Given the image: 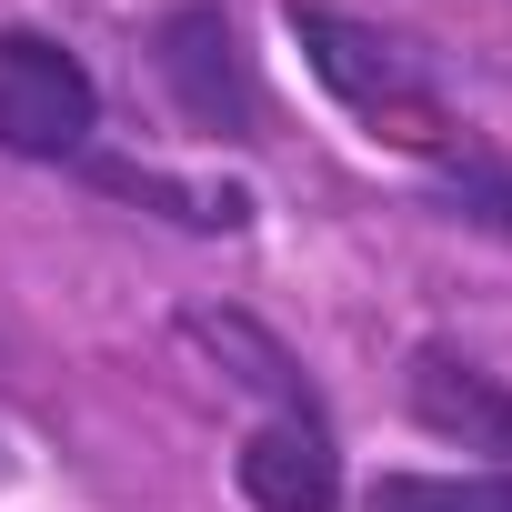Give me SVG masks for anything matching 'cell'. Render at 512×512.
I'll use <instances>...</instances> for the list:
<instances>
[{
  "label": "cell",
  "instance_id": "6da1fadb",
  "mask_svg": "<svg viewBox=\"0 0 512 512\" xmlns=\"http://www.w3.org/2000/svg\"><path fill=\"white\" fill-rule=\"evenodd\" d=\"M282 31L302 41V71H312V81L372 131V141H402V151H422V161H442V151L472 141V121L432 91L422 51L392 41L382 21L342 11V0H282Z\"/></svg>",
  "mask_w": 512,
  "mask_h": 512
},
{
  "label": "cell",
  "instance_id": "7a4b0ae2",
  "mask_svg": "<svg viewBox=\"0 0 512 512\" xmlns=\"http://www.w3.org/2000/svg\"><path fill=\"white\" fill-rule=\"evenodd\" d=\"M101 151V81L61 31H0V161L81 171Z\"/></svg>",
  "mask_w": 512,
  "mask_h": 512
},
{
  "label": "cell",
  "instance_id": "3957f363",
  "mask_svg": "<svg viewBox=\"0 0 512 512\" xmlns=\"http://www.w3.org/2000/svg\"><path fill=\"white\" fill-rule=\"evenodd\" d=\"M151 81L161 101L201 131V141H262V81H251V51H241V21L221 0H171L151 21Z\"/></svg>",
  "mask_w": 512,
  "mask_h": 512
},
{
  "label": "cell",
  "instance_id": "277c9868",
  "mask_svg": "<svg viewBox=\"0 0 512 512\" xmlns=\"http://www.w3.org/2000/svg\"><path fill=\"white\" fill-rule=\"evenodd\" d=\"M402 402H412V422H422L432 442L482 452L492 472H512V382L482 372L462 342H412V362H402Z\"/></svg>",
  "mask_w": 512,
  "mask_h": 512
},
{
  "label": "cell",
  "instance_id": "5b68a950",
  "mask_svg": "<svg viewBox=\"0 0 512 512\" xmlns=\"http://www.w3.org/2000/svg\"><path fill=\"white\" fill-rule=\"evenodd\" d=\"M181 342H191V352H211V372H221V382L262 392V402H272V422H332V402H322L312 362H302L262 312H241V302H181Z\"/></svg>",
  "mask_w": 512,
  "mask_h": 512
},
{
  "label": "cell",
  "instance_id": "8992f818",
  "mask_svg": "<svg viewBox=\"0 0 512 512\" xmlns=\"http://www.w3.org/2000/svg\"><path fill=\"white\" fill-rule=\"evenodd\" d=\"M231 482L251 512H342V442L332 422H262L241 432Z\"/></svg>",
  "mask_w": 512,
  "mask_h": 512
},
{
  "label": "cell",
  "instance_id": "52a82bcc",
  "mask_svg": "<svg viewBox=\"0 0 512 512\" xmlns=\"http://www.w3.org/2000/svg\"><path fill=\"white\" fill-rule=\"evenodd\" d=\"M81 181H91L101 201H131V211L181 221V231H201V241H231V231H251V211H262L241 181H181V171H161V161H121V151H91Z\"/></svg>",
  "mask_w": 512,
  "mask_h": 512
},
{
  "label": "cell",
  "instance_id": "ba28073f",
  "mask_svg": "<svg viewBox=\"0 0 512 512\" xmlns=\"http://www.w3.org/2000/svg\"><path fill=\"white\" fill-rule=\"evenodd\" d=\"M422 171H432V211H442V221H472V231L512 241V161H502L492 141H462V151H442V161H422Z\"/></svg>",
  "mask_w": 512,
  "mask_h": 512
},
{
  "label": "cell",
  "instance_id": "9c48e42d",
  "mask_svg": "<svg viewBox=\"0 0 512 512\" xmlns=\"http://www.w3.org/2000/svg\"><path fill=\"white\" fill-rule=\"evenodd\" d=\"M362 512H512V472H372Z\"/></svg>",
  "mask_w": 512,
  "mask_h": 512
}]
</instances>
